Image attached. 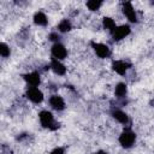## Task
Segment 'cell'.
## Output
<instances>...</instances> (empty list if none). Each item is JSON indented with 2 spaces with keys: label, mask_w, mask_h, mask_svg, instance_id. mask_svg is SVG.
Here are the masks:
<instances>
[{
  "label": "cell",
  "mask_w": 154,
  "mask_h": 154,
  "mask_svg": "<svg viewBox=\"0 0 154 154\" xmlns=\"http://www.w3.org/2000/svg\"><path fill=\"white\" fill-rule=\"evenodd\" d=\"M102 5V1H99V0H90L87 2V7L90 10V11H96L101 7Z\"/></svg>",
  "instance_id": "e0dca14e"
},
{
  "label": "cell",
  "mask_w": 154,
  "mask_h": 154,
  "mask_svg": "<svg viewBox=\"0 0 154 154\" xmlns=\"http://www.w3.org/2000/svg\"><path fill=\"white\" fill-rule=\"evenodd\" d=\"M59 35L57 34V32H52L51 35H49V40L51 41H53V42H55V43H58V41H59Z\"/></svg>",
  "instance_id": "d6986e66"
},
{
  "label": "cell",
  "mask_w": 154,
  "mask_h": 154,
  "mask_svg": "<svg viewBox=\"0 0 154 154\" xmlns=\"http://www.w3.org/2000/svg\"><path fill=\"white\" fill-rule=\"evenodd\" d=\"M23 78H24V81H25L30 87H37V85L41 83V77H40L38 72H36V71L25 73V75L23 76Z\"/></svg>",
  "instance_id": "ba28073f"
},
{
  "label": "cell",
  "mask_w": 154,
  "mask_h": 154,
  "mask_svg": "<svg viewBox=\"0 0 154 154\" xmlns=\"http://www.w3.org/2000/svg\"><path fill=\"white\" fill-rule=\"evenodd\" d=\"M26 97L34 103H40L43 100V94L37 87H29L26 89Z\"/></svg>",
  "instance_id": "3957f363"
},
{
  "label": "cell",
  "mask_w": 154,
  "mask_h": 154,
  "mask_svg": "<svg viewBox=\"0 0 154 154\" xmlns=\"http://www.w3.org/2000/svg\"><path fill=\"white\" fill-rule=\"evenodd\" d=\"M129 67H130V64L124 61V60H116L112 64L113 71H116L118 75H125L126 71L129 70Z\"/></svg>",
  "instance_id": "8fae6325"
},
{
  "label": "cell",
  "mask_w": 154,
  "mask_h": 154,
  "mask_svg": "<svg viewBox=\"0 0 154 154\" xmlns=\"http://www.w3.org/2000/svg\"><path fill=\"white\" fill-rule=\"evenodd\" d=\"M52 55H53V58L57 59V60H63V59L66 58L67 51H66L65 46H63L61 43L58 42V43H54V45L52 46Z\"/></svg>",
  "instance_id": "52a82bcc"
},
{
  "label": "cell",
  "mask_w": 154,
  "mask_h": 154,
  "mask_svg": "<svg viewBox=\"0 0 154 154\" xmlns=\"http://www.w3.org/2000/svg\"><path fill=\"white\" fill-rule=\"evenodd\" d=\"M126 91H128V88H126V84L125 83H118L116 85V89H114V94L117 97L122 99L126 95Z\"/></svg>",
  "instance_id": "5bb4252c"
},
{
  "label": "cell",
  "mask_w": 154,
  "mask_h": 154,
  "mask_svg": "<svg viewBox=\"0 0 154 154\" xmlns=\"http://www.w3.org/2000/svg\"><path fill=\"white\" fill-rule=\"evenodd\" d=\"M49 67H51L52 71H53L55 75H58V76H64V75L66 73V67H65V65H64L60 60H57V59H54V58L52 59Z\"/></svg>",
  "instance_id": "30bf717a"
},
{
  "label": "cell",
  "mask_w": 154,
  "mask_h": 154,
  "mask_svg": "<svg viewBox=\"0 0 154 154\" xmlns=\"http://www.w3.org/2000/svg\"><path fill=\"white\" fill-rule=\"evenodd\" d=\"M10 53H11L10 47H8L5 42L0 43V55H1L2 58H7V57L10 55Z\"/></svg>",
  "instance_id": "ac0fdd59"
},
{
  "label": "cell",
  "mask_w": 154,
  "mask_h": 154,
  "mask_svg": "<svg viewBox=\"0 0 154 154\" xmlns=\"http://www.w3.org/2000/svg\"><path fill=\"white\" fill-rule=\"evenodd\" d=\"M34 23L36 24V25H38V26H46L47 25V23H48V19H47V16L43 13V12H41V11H38V12H36L35 14H34Z\"/></svg>",
  "instance_id": "4fadbf2b"
},
{
  "label": "cell",
  "mask_w": 154,
  "mask_h": 154,
  "mask_svg": "<svg viewBox=\"0 0 154 154\" xmlns=\"http://www.w3.org/2000/svg\"><path fill=\"white\" fill-rule=\"evenodd\" d=\"M49 154H65V150H64V148L58 147V148H54Z\"/></svg>",
  "instance_id": "ffe728a7"
},
{
  "label": "cell",
  "mask_w": 154,
  "mask_h": 154,
  "mask_svg": "<svg viewBox=\"0 0 154 154\" xmlns=\"http://www.w3.org/2000/svg\"><path fill=\"white\" fill-rule=\"evenodd\" d=\"M91 47L95 52V54L101 58V59H105V58H108L109 54H111V51L108 48V46H106L105 43H99V42H91Z\"/></svg>",
  "instance_id": "277c9868"
},
{
  "label": "cell",
  "mask_w": 154,
  "mask_h": 154,
  "mask_svg": "<svg viewBox=\"0 0 154 154\" xmlns=\"http://www.w3.org/2000/svg\"><path fill=\"white\" fill-rule=\"evenodd\" d=\"M130 31H131L130 26L126 25V24H123V25H119L114 29V31L112 32V37H113L114 41H119V40L125 38L130 34Z\"/></svg>",
  "instance_id": "8992f818"
},
{
  "label": "cell",
  "mask_w": 154,
  "mask_h": 154,
  "mask_svg": "<svg viewBox=\"0 0 154 154\" xmlns=\"http://www.w3.org/2000/svg\"><path fill=\"white\" fill-rule=\"evenodd\" d=\"M49 105L55 111H63L65 108V101L60 95H52L49 97Z\"/></svg>",
  "instance_id": "9c48e42d"
},
{
  "label": "cell",
  "mask_w": 154,
  "mask_h": 154,
  "mask_svg": "<svg viewBox=\"0 0 154 154\" xmlns=\"http://www.w3.org/2000/svg\"><path fill=\"white\" fill-rule=\"evenodd\" d=\"M58 30H59L60 32H67V31H70V30H71V23H70V20L63 19V20L58 24Z\"/></svg>",
  "instance_id": "2e32d148"
},
{
  "label": "cell",
  "mask_w": 154,
  "mask_h": 154,
  "mask_svg": "<svg viewBox=\"0 0 154 154\" xmlns=\"http://www.w3.org/2000/svg\"><path fill=\"white\" fill-rule=\"evenodd\" d=\"M122 10H123L124 16L129 19V22H131V23H136V22H137L136 11H135V8H134V6H132V4H131V2H129V1L123 2Z\"/></svg>",
  "instance_id": "5b68a950"
},
{
  "label": "cell",
  "mask_w": 154,
  "mask_h": 154,
  "mask_svg": "<svg viewBox=\"0 0 154 154\" xmlns=\"http://www.w3.org/2000/svg\"><path fill=\"white\" fill-rule=\"evenodd\" d=\"M118 141H119V143H120L122 147H124V148H131L134 146L135 141H136V135L131 130H124L120 134Z\"/></svg>",
  "instance_id": "7a4b0ae2"
},
{
  "label": "cell",
  "mask_w": 154,
  "mask_h": 154,
  "mask_svg": "<svg viewBox=\"0 0 154 154\" xmlns=\"http://www.w3.org/2000/svg\"><path fill=\"white\" fill-rule=\"evenodd\" d=\"M112 116H113V118H114L118 123H120V124H128V123H129V117H128V114H126L125 112L120 111V109H114V111L112 112Z\"/></svg>",
  "instance_id": "7c38bea8"
},
{
  "label": "cell",
  "mask_w": 154,
  "mask_h": 154,
  "mask_svg": "<svg viewBox=\"0 0 154 154\" xmlns=\"http://www.w3.org/2000/svg\"><path fill=\"white\" fill-rule=\"evenodd\" d=\"M102 25H103V28L105 29H107L111 34L114 31V29L117 28V25H116V23H114V20L112 19V18H109V17H105L103 19H102Z\"/></svg>",
  "instance_id": "9a60e30c"
},
{
  "label": "cell",
  "mask_w": 154,
  "mask_h": 154,
  "mask_svg": "<svg viewBox=\"0 0 154 154\" xmlns=\"http://www.w3.org/2000/svg\"><path fill=\"white\" fill-rule=\"evenodd\" d=\"M38 118H40L41 125L43 128H46V129L55 130V129L59 128V124L54 120V117L49 111H41L40 114H38Z\"/></svg>",
  "instance_id": "6da1fadb"
},
{
  "label": "cell",
  "mask_w": 154,
  "mask_h": 154,
  "mask_svg": "<svg viewBox=\"0 0 154 154\" xmlns=\"http://www.w3.org/2000/svg\"><path fill=\"white\" fill-rule=\"evenodd\" d=\"M94 154H108V153L105 152V150H99V152H96V153H94Z\"/></svg>",
  "instance_id": "44dd1931"
}]
</instances>
